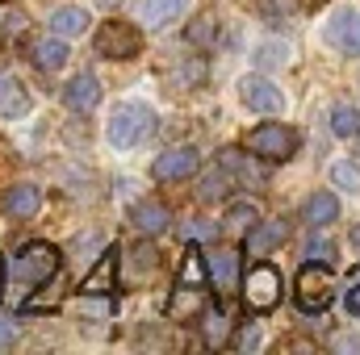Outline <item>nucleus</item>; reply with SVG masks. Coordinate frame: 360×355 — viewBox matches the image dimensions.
I'll return each mask as SVG.
<instances>
[{
  "label": "nucleus",
  "instance_id": "obj_17",
  "mask_svg": "<svg viewBox=\"0 0 360 355\" xmlns=\"http://www.w3.org/2000/svg\"><path fill=\"white\" fill-rule=\"evenodd\" d=\"M30 59H34L42 72H59V67L68 63V46H63L59 38H38V42L30 46Z\"/></svg>",
  "mask_w": 360,
  "mask_h": 355
},
{
  "label": "nucleus",
  "instance_id": "obj_7",
  "mask_svg": "<svg viewBox=\"0 0 360 355\" xmlns=\"http://www.w3.org/2000/svg\"><path fill=\"white\" fill-rule=\"evenodd\" d=\"M239 96H243V105L256 109V113H281V109H285L281 88H276L272 80H264V76H248V80L239 84Z\"/></svg>",
  "mask_w": 360,
  "mask_h": 355
},
{
  "label": "nucleus",
  "instance_id": "obj_24",
  "mask_svg": "<svg viewBox=\"0 0 360 355\" xmlns=\"http://www.w3.org/2000/svg\"><path fill=\"white\" fill-rule=\"evenodd\" d=\"M331 130L340 134V138H360V109L356 105H335L331 109Z\"/></svg>",
  "mask_w": 360,
  "mask_h": 355
},
{
  "label": "nucleus",
  "instance_id": "obj_36",
  "mask_svg": "<svg viewBox=\"0 0 360 355\" xmlns=\"http://www.w3.org/2000/svg\"><path fill=\"white\" fill-rule=\"evenodd\" d=\"M134 255H139V260H134V264H139V267H147V272L155 267V247H147V243H143V247H139Z\"/></svg>",
  "mask_w": 360,
  "mask_h": 355
},
{
  "label": "nucleus",
  "instance_id": "obj_8",
  "mask_svg": "<svg viewBox=\"0 0 360 355\" xmlns=\"http://www.w3.org/2000/svg\"><path fill=\"white\" fill-rule=\"evenodd\" d=\"M197 151L193 147H176V151H164L155 163H151V176L164 180V184H172V180H188L193 172H197Z\"/></svg>",
  "mask_w": 360,
  "mask_h": 355
},
{
  "label": "nucleus",
  "instance_id": "obj_18",
  "mask_svg": "<svg viewBox=\"0 0 360 355\" xmlns=\"http://www.w3.org/2000/svg\"><path fill=\"white\" fill-rule=\"evenodd\" d=\"M46 25H51V34H59V38H76V34L89 29V13H84V8H55Z\"/></svg>",
  "mask_w": 360,
  "mask_h": 355
},
{
  "label": "nucleus",
  "instance_id": "obj_38",
  "mask_svg": "<svg viewBox=\"0 0 360 355\" xmlns=\"http://www.w3.org/2000/svg\"><path fill=\"white\" fill-rule=\"evenodd\" d=\"M256 343H260V335H256V326H248V330H243V335L235 339V347H243V351H248V347H256Z\"/></svg>",
  "mask_w": 360,
  "mask_h": 355
},
{
  "label": "nucleus",
  "instance_id": "obj_27",
  "mask_svg": "<svg viewBox=\"0 0 360 355\" xmlns=\"http://www.w3.org/2000/svg\"><path fill=\"white\" fill-rule=\"evenodd\" d=\"M214 38H218V21H214L210 13L188 25V42H193V46H214Z\"/></svg>",
  "mask_w": 360,
  "mask_h": 355
},
{
  "label": "nucleus",
  "instance_id": "obj_22",
  "mask_svg": "<svg viewBox=\"0 0 360 355\" xmlns=\"http://www.w3.org/2000/svg\"><path fill=\"white\" fill-rule=\"evenodd\" d=\"M25 109H30L25 88H21L13 76H0V113H4V117H21Z\"/></svg>",
  "mask_w": 360,
  "mask_h": 355
},
{
  "label": "nucleus",
  "instance_id": "obj_1",
  "mask_svg": "<svg viewBox=\"0 0 360 355\" xmlns=\"http://www.w3.org/2000/svg\"><path fill=\"white\" fill-rule=\"evenodd\" d=\"M155 130V113L147 109V105H117L113 109V121H109V142L117 147V151H126V147H139L147 134Z\"/></svg>",
  "mask_w": 360,
  "mask_h": 355
},
{
  "label": "nucleus",
  "instance_id": "obj_3",
  "mask_svg": "<svg viewBox=\"0 0 360 355\" xmlns=\"http://www.w3.org/2000/svg\"><path fill=\"white\" fill-rule=\"evenodd\" d=\"M331 297H335V284H331V272L327 264H310L297 272V305L306 309V314H323L327 305H331Z\"/></svg>",
  "mask_w": 360,
  "mask_h": 355
},
{
  "label": "nucleus",
  "instance_id": "obj_12",
  "mask_svg": "<svg viewBox=\"0 0 360 355\" xmlns=\"http://www.w3.org/2000/svg\"><path fill=\"white\" fill-rule=\"evenodd\" d=\"M117 264H122V251H117V247H105V251H101V264L84 276V284H80V288L92 293V297L109 293V288H113V276H117Z\"/></svg>",
  "mask_w": 360,
  "mask_h": 355
},
{
  "label": "nucleus",
  "instance_id": "obj_15",
  "mask_svg": "<svg viewBox=\"0 0 360 355\" xmlns=\"http://www.w3.org/2000/svg\"><path fill=\"white\" fill-rule=\"evenodd\" d=\"M0 205H4V213H8V217H34V213H38V205H42V196H38V188H34V184H13V188L0 196Z\"/></svg>",
  "mask_w": 360,
  "mask_h": 355
},
{
  "label": "nucleus",
  "instance_id": "obj_14",
  "mask_svg": "<svg viewBox=\"0 0 360 355\" xmlns=\"http://www.w3.org/2000/svg\"><path fill=\"white\" fill-rule=\"evenodd\" d=\"M184 8H188V0H139V21L147 29H160V25L176 21Z\"/></svg>",
  "mask_w": 360,
  "mask_h": 355
},
{
  "label": "nucleus",
  "instance_id": "obj_10",
  "mask_svg": "<svg viewBox=\"0 0 360 355\" xmlns=\"http://www.w3.org/2000/svg\"><path fill=\"white\" fill-rule=\"evenodd\" d=\"M63 105H68L72 113H92V109L101 105V84H96V76L80 72L76 80H68V88H63Z\"/></svg>",
  "mask_w": 360,
  "mask_h": 355
},
{
  "label": "nucleus",
  "instance_id": "obj_39",
  "mask_svg": "<svg viewBox=\"0 0 360 355\" xmlns=\"http://www.w3.org/2000/svg\"><path fill=\"white\" fill-rule=\"evenodd\" d=\"M264 13H289V0H264Z\"/></svg>",
  "mask_w": 360,
  "mask_h": 355
},
{
  "label": "nucleus",
  "instance_id": "obj_4",
  "mask_svg": "<svg viewBox=\"0 0 360 355\" xmlns=\"http://www.w3.org/2000/svg\"><path fill=\"white\" fill-rule=\"evenodd\" d=\"M243 301H248V309L269 314L272 305L281 301V272L272 264H256L243 276Z\"/></svg>",
  "mask_w": 360,
  "mask_h": 355
},
{
  "label": "nucleus",
  "instance_id": "obj_2",
  "mask_svg": "<svg viewBox=\"0 0 360 355\" xmlns=\"http://www.w3.org/2000/svg\"><path fill=\"white\" fill-rule=\"evenodd\" d=\"M13 280H21V284H46L55 272H59V251L51 247V243H30V247H21L17 255H13Z\"/></svg>",
  "mask_w": 360,
  "mask_h": 355
},
{
  "label": "nucleus",
  "instance_id": "obj_19",
  "mask_svg": "<svg viewBox=\"0 0 360 355\" xmlns=\"http://www.w3.org/2000/svg\"><path fill=\"white\" fill-rule=\"evenodd\" d=\"M302 217H306L310 226H327V222H335V217H340V201H335V192H314V196L306 201Z\"/></svg>",
  "mask_w": 360,
  "mask_h": 355
},
{
  "label": "nucleus",
  "instance_id": "obj_41",
  "mask_svg": "<svg viewBox=\"0 0 360 355\" xmlns=\"http://www.w3.org/2000/svg\"><path fill=\"white\" fill-rule=\"evenodd\" d=\"M0 288H4V260H0Z\"/></svg>",
  "mask_w": 360,
  "mask_h": 355
},
{
  "label": "nucleus",
  "instance_id": "obj_28",
  "mask_svg": "<svg viewBox=\"0 0 360 355\" xmlns=\"http://www.w3.org/2000/svg\"><path fill=\"white\" fill-rule=\"evenodd\" d=\"M256 63H260V67H285V63H289V46H285V42H264L260 55H256Z\"/></svg>",
  "mask_w": 360,
  "mask_h": 355
},
{
  "label": "nucleus",
  "instance_id": "obj_16",
  "mask_svg": "<svg viewBox=\"0 0 360 355\" xmlns=\"http://www.w3.org/2000/svg\"><path fill=\"white\" fill-rule=\"evenodd\" d=\"M285 239H289V226L285 222H256L248 230V255H264L272 247H281Z\"/></svg>",
  "mask_w": 360,
  "mask_h": 355
},
{
  "label": "nucleus",
  "instance_id": "obj_21",
  "mask_svg": "<svg viewBox=\"0 0 360 355\" xmlns=\"http://www.w3.org/2000/svg\"><path fill=\"white\" fill-rule=\"evenodd\" d=\"M205 305V288H188V284H176V297L168 301V318H193L197 309Z\"/></svg>",
  "mask_w": 360,
  "mask_h": 355
},
{
  "label": "nucleus",
  "instance_id": "obj_37",
  "mask_svg": "<svg viewBox=\"0 0 360 355\" xmlns=\"http://www.w3.org/2000/svg\"><path fill=\"white\" fill-rule=\"evenodd\" d=\"M331 347H335V351H360V339H356V335H340Z\"/></svg>",
  "mask_w": 360,
  "mask_h": 355
},
{
  "label": "nucleus",
  "instance_id": "obj_30",
  "mask_svg": "<svg viewBox=\"0 0 360 355\" xmlns=\"http://www.w3.org/2000/svg\"><path fill=\"white\" fill-rule=\"evenodd\" d=\"M331 180H335V188L360 192V168L356 163H335V168H331Z\"/></svg>",
  "mask_w": 360,
  "mask_h": 355
},
{
  "label": "nucleus",
  "instance_id": "obj_5",
  "mask_svg": "<svg viewBox=\"0 0 360 355\" xmlns=\"http://www.w3.org/2000/svg\"><path fill=\"white\" fill-rule=\"evenodd\" d=\"M248 151L260 155V159H269V163H281V159H289L297 151V134L289 126H276V121L272 126H256L248 134Z\"/></svg>",
  "mask_w": 360,
  "mask_h": 355
},
{
  "label": "nucleus",
  "instance_id": "obj_35",
  "mask_svg": "<svg viewBox=\"0 0 360 355\" xmlns=\"http://www.w3.org/2000/svg\"><path fill=\"white\" fill-rule=\"evenodd\" d=\"M17 339V322L13 318H0V347H8Z\"/></svg>",
  "mask_w": 360,
  "mask_h": 355
},
{
  "label": "nucleus",
  "instance_id": "obj_23",
  "mask_svg": "<svg viewBox=\"0 0 360 355\" xmlns=\"http://www.w3.org/2000/svg\"><path fill=\"white\" fill-rule=\"evenodd\" d=\"M176 284H188V288H210V272H205V255L197 247L184 251V267H180Z\"/></svg>",
  "mask_w": 360,
  "mask_h": 355
},
{
  "label": "nucleus",
  "instance_id": "obj_25",
  "mask_svg": "<svg viewBox=\"0 0 360 355\" xmlns=\"http://www.w3.org/2000/svg\"><path fill=\"white\" fill-rule=\"evenodd\" d=\"M222 168H226V172H235V176L243 180V184H260V180H264V168L248 163L239 151H222Z\"/></svg>",
  "mask_w": 360,
  "mask_h": 355
},
{
  "label": "nucleus",
  "instance_id": "obj_13",
  "mask_svg": "<svg viewBox=\"0 0 360 355\" xmlns=\"http://www.w3.org/2000/svg\"><path fill=\"white\" fill-rule=\"evenodd\" d=\"M327 42L340 46L344 55H360V13H340L327 25Z\"/></svg>",
  "mask_w": 360,
  "mask_h": 355
},
{
  "label": "nucleus",
  "instance_id": "obj_32",
  "mask_svg": "<svg viewBox=\"0 0 360 355\" xmlns=\"http://www.w3.org/2000/svg\"><path fill=\"white\" fill-rule=\"evenodd\" d=\"M306 255H310V260H314V264H327V260H331V255H335V247H331V243H327V239H319V243H310V247H306Z\"/></svg>",
  "mask_w": 360,
  "mask_h": 355
},
{
  "label": "nucleus",
  "instance_id": "obj_34",
  "mask_svg": "<svg viewBox=\"0 0 360 355\" xmlns=\"http://www.w3.org/2000/svg\"><path fill=\"white\" fill-rule=\"evenodd\" d=\"M184 234H188V239H214V222H193Z\"/></svg>",
  "mask_w": 360,
  "mask_h": 355
},
{
  "label": "nucleus",
  "instance_id": "obj_29",
  "mask_svg": "<svg viewBox=\"0 0 360 355\" xmlns=\"http://www.w3.org/2000/svg\"><path fill=\"white\" fill-rule=\"evenodd\" d=\"M226 343V314H205V347Z\"/></svg>",
  "mask_w": 360,
  "mask_h": 355
},
{
  "label": "nucleus",
  "instance_id": "obj_6",
  "mask_svg": "<svg viewBox=\"0 0 360 355\" xmlns=\"http://www.w3.org/2000/svg\"><path fill=\"white\" fill-rule=\"evenodd\" d=\"M139 46H143V38L126 21H105L96 29V55H105V59H134Z\"/></svg>",
  "mask_w": 360,
  "mask_h": 355
},
{
  "label": "nucleus",
  "instance_id": "obj_26",
  "mask_svg": "<svg viewBox=\"0 0 360 355\" xmlns=\"http://www.w3.org/2000/svg\"><path fill=\"white\" fill-rule=\"evenodd\" d=\"M226 192H231V180H226V172H205V176H201V184H197V201H201V205L222 201Z\"/></svg>",
  "mask_w": 360,
  "mask_h": 355
},
{
  "label": "nucleus",
  "instance_id": "obj_9",
  "mask_svg": "<svg viewBox=\"0 0 360 355\" xmlns=\"http://www.w3.org/2000/svg\"><path fill=\"white\" fill-rule=\"evenodd\" d=\"M205 272H210V280L218 284V293H222V297H231V293L239 288V251H235V247L214 251V255L205 260Z\"/></svg>",
  "mask_w": 360,
  "mask_h": 355
},
{
  "label": "nucleus",
  "instance_id": "obj_42",
  "mask_svg": "<svg viewBox=\"0 0 360 355\" xmlns=\"http://www.w3.org/2000/svg\"><path fill=\"white\" fill-rule=\"evenodd\" d=\"M310 4H327V0H310Z\"/></svg>",
  "mask_w": 360,
  "mask_h": 355
},
{
  "label": "nucleus",
  "instance_id": "obj_33",
  "mask_svg": "<svg viewBox=\"0 0 360 355\" xmlns=\"http://www.w3.org/2000/svg\"><path fill=\"white\" fill-rule=\"evenodd\" d=\"M205 76V67L201 63H193V67H184V72H176V84H197Z\"/></svg>",
  "mask_w": 360,
  "mask_h": 355
},
{
  "label": "nucleus",
  "instance_id": "obj_11",
  "mask_svg": "<svg viewBox=\"0 0 360 355\" xmlns=\"http://www.w3.org/2000/svg\"><path fill=\"white\" fill-rule=\"evenodd\" d=\"M130 222H134V230L139 234H164L168 226H172V209L164 205V201H143V205H134V213H130Z\"/></svg>",
  "mask_w": 360,
  "mask_h": 355
},
{
  "label": "nucleus",
  "instance_id": "obj_20",
  "mask_svg": "<svg viewBox=\"0 0 360 355\" xmlns=\"http://www.w3.org/2000/svg\"><path fill=\"white\" fill-rule=\"evenodd\" d=\"M222 222H226V234H248V230L260 222V205H256V201H235Z\"/></svg>",
  "mask_w": 360,
  "mask_h": 355
},
{
  "label": "nucleus",
  "instance_id": "obj_40",
  "mask_svg": "<svg viewBox=\"0 0 360 355\" xmlns=\"http://www.w3.org/2000/svg\"><path fill=\"white\" fill-rule=\"evenodd\" d=\"M352 243H356V247H360V226H356V230H352Z\"/></svg>",
  "mask_w": 360,
  "mask_h": 355
},
{
  "label": "nucleus",
  "instance_id": "obj_31",
  "mask_svg": "<svg viewBox=\"0 0 360 355\" xmlns=\"http://www.w3.org/2000/svg\"><path fill=\"white\" fill-rule=\"evenodd\" d=\"M344 301H348V309L360 314V264L348 272V288H344Z\"/></svg>",
  "mask_w": 360,
  "mask_h": 355
}]
</instances>
